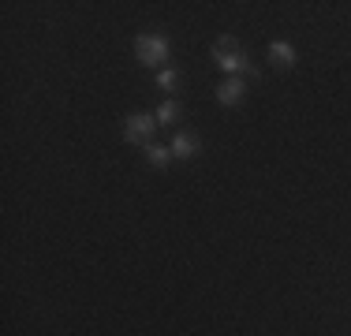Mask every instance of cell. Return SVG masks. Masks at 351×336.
Returning <instances> with one entry per match:
<instances>
[{
  "label": "cell",
  "mask_w": 351,
  "mask_h": 336,
  "mask_svg": "<svg viewBox=\"0 0 351 336\" xmlns=\"http://www.w3.org/2000/svg\"><path fill=\"white\" fill-rule=\"evenodd\" d=\"M213 60L221 67L224 75H243V71H258V67H250L247 53L239 49V41L232 38V34H221V38L213 41Z\"/></svg>",
  "instance_id": "obj_1"
},
{
  "label": "cell",
  "mask_w": 351,
  "mask_h": 336,
  "mask_svg": "<svg viewBox=\"0 0 351 336\" xmlns=\"http://www.w3.org/2000/svg\"><path fill=\"white\" fill-rule=\"evenodd\" d=\"M135 56L142 67H165L172 56V45L165 34H138L135 38Z\"/></svg>",
  "instance_id": "obj_2"
},
{
  "label": "cell",
  "mask_w": 351,
  "mask_h": 336,
  "mask_svg": "<svg viewBox=\"0 0 351 336\" xmlns=\"http://www.w3.org/2000/svg\"><path fill=\"white\" fill-rule=\"evenodd\" d=\"M154 131H157V116L149 112H131L123 120V142H131V146H149Z\"/></svg>",
  "instance_id": "obj_3"
},
{
  "label": "cell",
  "mask_w": 351,
  "mask_h": 336,
  "mask_svg": "<svg viewBox=\"0 0 351 336\" xmlns=\"http://www.w3.org/2000/svg\"><path fill=\"white\" fill-rule=\"evenodd\" d=\"M243 97H247V82L239 79V75H228V79L217 86V105L221 108H239Z\"/></svg>",
  "instance_id": "obj_4"
},
{
  "label": "cell",
  "mask_w": 351,
  "mask_h": 336,
  "mask_svg": "<svg viewBox=\"0 0 351 336\" xmlns=\"http://www.w3.org/2000/svg\"><path fill=\"white\" fill-rule=\"evenodd\" d=\"M198 146H202V142H198V134H191V131H176L172 134V157L176 161H191V157L198 154Z\"/></svg>",
  "instance_id": "obj_5"
},
{
  "label": "cell",
  "mask_w": 351,
  "mask_h": 336,
  "mask_svg": "<svg viewBox=\"0 0 351 336\" xmlns=\"http://www.w3.org/2000/svg\"><path fill=\"white\" fill-rule=\"evenodd\" d=\"M299 53L288 45V41H269V67H277V71H288V67H295Z\"/></svg>",
  "instance_id": "obj_6"
},
{
  "label": "cell",
  "mask_w": 351,
  "mask_h": 336,
  "mask_svg": "<svg viewBox=\"0 0 351 336\" xmlns=\"http://www.w3.org/2000/svg\"><path fill=\"white\" fill-rule=\"evenodd\" d=\"M180 116H183V105L176 97H165L161 108H157V128H172V123H180Z\"/></svg>",
  "instance_id": "obj_7"
},
{
  "label": "cell",
  "mask_w": 351,
  "mask_h": 336,
  "mask_svg": "<svg viewBox=\"0 0 351 336\" xmlns=\"http://www.w3.org/2000/svg\"><path fill=\"white\" fill-rule=\"evenodd\" d=\"M146 161L154 165V168H169L176 157H172V146H154V142H149L146 146Z\"/></svg>",
  "instance_id": "obj_8"
},
{
  "label": "cell",
  "mask_w": 351,
  "mask_h": 336,
  "mask_svg": "<svg viewBox=\"0 0 351 336\" xmlns=\"http://www.w3.org/2000/svg\"><path fill=\"white\" fill-rule=\"evenodd\" d=\"M157 86H161L165 94H176V86H180V71H176V67H161V71H157Z\"/></svg>",
  "instance_id": "obj_9"
}]
</instances>
